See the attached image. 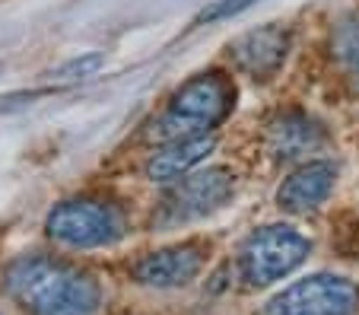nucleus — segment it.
Listing matches in <instances>:
<instances>
[{
    "mask_svg": "<svg viewBox=\"0 0 359 315\" xmlns=\"http://www.w3.org/2000/svg\"><path fill=\"white\" fill-rule=\"evenodd\" d=\"M217 147L213 134H201V138H184V140H172L163 144V150H156L147 163V178L149 182H178L188 172H194L203 159L210 156V150Z\"/></svg>",
    "mask_w": 359,
    "mask_h": 315,
    "instance_id": "9b49d317",
    "label": "nucleus"
},
{
    "mask_svg": "<svg viewBox=\"0 0 359 315\" xmlns=\"http://www.w3.org/2000/svg\"><path fill=\"white\" fill-rule=\"evenodd\" d=\"M331 58L340 74L359 89V10L337 20L331 32Z\"/></svg>",
    "mask_w": 359,
    "mask_h": 315,
    "instance_id": "f8f14e48",
    "label": "nucleus"
},
{
    "mask_svg": "<svg viewBox=\"0 0 359 315\" xmlns=\"http://www.w3.org/2000/svg\"><path fill=\"white\" fill-rule=\"evenodd\" d=\"M203 261H207V248L201 242H178V246H165L156 248V252L140 255L130 264V277L140 287L175 290V287H188L201 274Z\"/></svg>",
    "mask_w": 359,
    "mask_h": 315,
    "instance_id": "0eeeda50",
    "label": "nucleus"
},
{
    "mask_svg": "<svg viewBox=\"0 0 359 315\" xmlns=\"http://www.w3.org/2000/svg\"><path fill=\"white\" fill-rule=\"evenodd\" d=\"M359 287L340 274H309L264 302L261 315H356Z\"/></svg>",
    "mask_w": 359,
    "mask_h": 315,
    "instance_id": "423d86ee",
    "label": "nucleus"
},
{
    "mask_svg": "<svg viewBox=\"0 0 359 315\" xmlns=\"http://www.w3.org/2000/svg\"><path fill=\"white\" fill-rule=\"evenodd\" d=\"M45 229L67 248H105L115 246L124 229V213L99 198H70L51 207Z\"/></svg>",
    "mask_w": 359,
    "mask_h": 315,
    "instance_id": "20e7f679",
    "label": "nucleus"
},
{
    "mask_svg": "<svg viewBox=\"0 0 359 315\" xmlns=\"http://www.w3.org/2000/svg\"><path fill=\"white\" fill-rule=\"evenodd\" d=\"M290 29L283 26H261L251 32L238 35L229 45V58L242 74L255 76V80H271L280 67H283L286 55H290Z\"/></svg>",
    "mask_w": 359,
    "mask_h": 315,
    "instance_id": "6e6552de",
    "label": "nucleus"
},
{
    "mask_svg": "<svg viewBox=\"0 0 359 315\" xmlns=\"http://www.w3.org/2000/svg\"><path fill=\"white\" fill-rule=\"evenodd\" d=\"M255 4H258V0H210V4L194 16V26H213V22L232 20V16L245 13V10L255 7Z\"/></svg>",
    "mask_w": 359,
    "mask_h": 315,
    "instance_id": "ddd939ff",
    "label": "nucleus"
},
{
    "mask_svg": "<svg viewBox=\"0 0 359 315\" xmlns=\"http://www.w3.org/2000/svg\"><path fill=\"white\" fill-rule=\"evenodd\" d=\"M105 64V58L99 55V51H89V55H80V58H74V61H67V64H61L57 70H51V80H61V83H67V80H86V76H93L95 70Z\"/></svg>",
    "mask_w": 359,
    "mask_h": 315,
    "instance_id": "4468645a",
    "label": "nucleus"
},
{
    "mask_svg": "<svg viewBox=\"0 0 359 315\" xmlns=\"http://www.w3.org/2000/svg\"><path fill=\"white\" fill-rule=\"evenodd\" d=\"M232 102H236V89H232L229 76L217 74V70L213 74H197L182 89H175V96L169 99L165 112L149 124L147 134L156 144L210 134L232 112Z\"/></svg>",
    "mask_w": 359,
    "mask_h": 315,
    "instance_id": "f03ea898",
    "label": "nucleus"
},
{
    "mask_svg": "<svg viewBox=\"0 0 359 315\" xmlns=\"http://www.w3.org/2000/svg\"><path fill=\"white\" fill-rule=\"evenodd\" d=\"M327 144V130L318 118L309 112H280L267 124V150L283 163H296V159H309Z\"/></svg>",
    "mask_w": 359,
    "mask_h": 315,
    "instance_id": "1a4fd4ad",
    "label": "nucleus"
},
{
    "mask_svg": "<svg viewBox=\"0 0 359 315\" xmlns=\"http://www.w3.org/2000/svg\"><path fill=\"white\" fill-rule=\"evenodd\" d=\"M4 287L29 315H95L102 306V287L86 271L39 252L10 261Z\"/></svg>",
    "mask_w": 359,
    "mask_h": 315,
    "instance_id": "f257e3e1",
    "label": "nucleus"
},
{
    "mask_svg": "<svg viewBox=\"0 0 359 315\" xmlns=\"http://www.w3.org/2000/svg\"><path fill=\"white\" fill-rule=\"evenodd\" d=\"M312 242L305 239L299 229L271 223L261 227L242 242L238 248V274L248 287H271L283 281L309 258Z\"/></svg>",
    "mask_w": 359,
    "mask_h": 315,
    "instance_id": "7ed1b4c3",
    "label": "nucleus"
},
{
    "mask_svg": "<svg viewBox=\"0 0 359 315\" xmlns=\"http://www.w3.org/2000/svg\"><path fill=\"white\" fill-rule=\"evenodd\" d=\"M334 182H337V166L327 159H309L290 178H283V185L277 192V204L290 213L318 210L331 198Z\"/></svg>",
    "mask_w": 359,
    "mask_h": 315,
    "instance_id": "9d476101",
    "label": "nucleus"
},
{
    "mask_svg": "<svg viewBox=\"0 0 359 315\" xmlns=\"http://www.w3.org/2000/svg\"><path fill=\"white\" fill-rule=\"evenodd\" d=\"M236 194V175L223 166H210V169L188 172L184 178L172 182L165 192L163 204H159L156 223L159 227H178V223H194L217 213L226 207V201Z\"/></svg>",
    "mask_w": 359,
    "mask_h": 315,
    "instance_id": "39448f33",
    "label": "nucleus"
}]
</instances>
